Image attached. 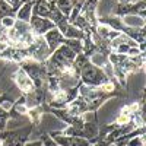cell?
Wrapping results in <instances>:
<instances>
[{"instance_id": "obj_1", "label": "cell", "mask_w": 146, "mask_h": 146, "mask_svg": "<svg viewBox=\"0 0 146 146\" xmlns=\"http://www.w3.org/2000/svg\"><path fill=\"white\" fill-rule=\"evenodd\" d=\"M80 83L85 86H92V88H100L102 83L108 80V78L102 73L100 67H96L91 63H88L82 70H80Z\"/></svg>"}, {"instance_id": "obj_2", "label": "cell", "mask_w": 146, "mask_h": 146, "mask_svg": "<svg viewBox=\"0 0 146 146\" xmlns=\"http://www.w3.org/2000/svg\"><path fill=\"white\" fill-rule=\"evenodd\" d=\"M29 27H31V31H32L35 35L42 36L45 32H48L50 29H53L56 25H54V23L48 19V18H41V16L32 15L31 19H29Z\"/></svg>"}, {"instance_id": "obj_3", "label": "cell", "mask_w": 146, "mask_h": 146, "mask_svg": "<svg viewBox=\"0 0 146 146\" xmlns=\"http://www.w3.org/2000/svg\"><path fill=\"white\" fill-rule=\"evenodd\" d=\"M13 80H15L16 86L21 89L22 94H29V92L35 91V86H34L32 79L25 73V70L21 69V67L13 73Z\"/></svg>"}, {"instance_id": "obj_4", "label": "cell", "mask_w": 146, "mask_h": 146, "mask_svg": "<svg viewBox=\"0 0 146 146\" xmlns=\"http://www.w3.org/2000/svg\"><path fill=\"white\" fill-rule=\"evenodd\" d=\"M42 36H44V40H45V42H47V45H48V48H50L51 53L56 50V48H58L60 45L63 44V41H64L62 32L57 29V27H54L53 29H50L48 32H45Z\"/></svg>"}, {"instance_id": "obj_5", "label": "cell", "mask_w": 146, "mask_h": 146, "mask_svg": "<svg viewBox=\"0 0 146 146\" xmlns=\"http://www.w3.org/2000/svg\"><path fill=\"white\" fill-rule=\"evenodd\" d=\"M56 143L58 146H91V142L83 137H76V136H53Z\"/></svg>"}, {"instance_id": "obj_6", "label": "cell", "mask_w": 146, "mask_h": 146, "mask_svg": "<svg viewBox=\"0 0 146 146\" xmlns=\"http://www.w3.org/2000/svg\"><path fill=\"white\" fill-rule=\"evenodd\" d=\"M32 7H34V2L23 3V5L16 10V19L29 23V19H31V16H32Z\"/></svg>"}, {"instance_id": "obj_7", "label": "cell", "mask_w": 146, "mask_h": 146, "mask_svg": "<svg viewBox=\"0 0 146 146\" xmlns=\"http://www.w3.org/2000/svg\"><path fill=\"white\" fill-rule=\"evenodd\" d=\"M121 21L127 28H145V19L137 15H126L121 18Z\"/></svg>"}, {"instance_id": "obj_8", "label": "cell", "mask_w": 146, "mask_h": 146, "mask_svg": "<svg viewBox=\"0 0 146 146\" xmlns=\"http://www.w3.org/2000/svg\"><path fill=\"white\" fill-rule=\"evenodd\" d=\"M76 2H78V0H57V2H56V7L62 12L64 18H69L70 12H72L73 6L76 5Z\"/></svg>"}, {"instance_id": "obj_9", "label": "cell", "mask_w": 146, "mask_h": 146, "mask_svg": "<svg viewBox=\"0 0 146 146\" xmlns=\"http://www.w3.org/2000/svg\"><path fill=\"white\" fill-rule=\"evenodd\" d=\"M88 58H89V63H91V64L100 67V69H101L105 63H108V56H105V54H102V53H100V51H95V53L91 54Z\"/></svg>"}, {"instance_id": "obj_10", "label": "cell", "mask_w": 146, "mask_h": 146, "mask_svg": "<svg viewBox=\"0 0 146 146\" xmlns=\"http://www.w3.org/2000/svg\"><path fill=\"white\" fill-rule=\"evenodd\" d=\"M15 22H16V18H15V16H5V18H2V21H0L2 27H3V28H6V29L13 28Z\"/></svg>"}, {"instance_id": "obj_11", "label": "cell", "mask_w": 146, "mask_h": 146, "mask_svg": "<svg viewBox=\"0 0 146 146\" xmlns=\"http://www.w3.org/2000/svg\"><path fill=\"white\" fill-rule=\"evenodd\" d=\"M41 142H42V146H58L57 143H56V140L48 135V133H44V135H41V139H40Z\"/></svg>"}, {"instance_id": "obj_12", "label": "cell", "mask_w": 146, "mask_h": 146, "mask_svg": "<svg viewBox=\"0 0 146 146\" xmlns=\"http://www.w3.org/2000/svg\"><path fill=\"white\" fill-rule=\"evenodd\" d=\"M23 146H42V142L38 139V140H28Z\"/></svg>"}, {"instance_id": "obj_13", "label": "cell", "mask_w": 146, "mask_h": 146, "mask_svg": "<svg viewBox=\"0 0 146 146\" xmlns=\"http://www.w3.org/2000/svg\"><path fill=\"white\" fill-rule=\"evenodd\" d=\"M91 146H111V143H110V142H107L105 139H102V140H98V142L92 143Z\"/></svg>"}, {"instance_id": "obj_14", "label": "cell", "mask_w": 146, "mask_h": 146, "mask_svg": "<svg viewBox=\"0 0 146 146\" xmlns=\"http://www.w3.org/2000/svg\"><path fill=\"white\" fill-rule=\"evenodd\" d=\"M79 2H85V0H79Z\"/></svg>"}]
</instances>
